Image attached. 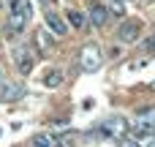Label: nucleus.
<instances>
[{"label": "nucleus", "mask_w": 155, "mask_h": 147, "mask_svg": "<svg viewBox=\"0 0 155 147\" xmlns=\"http://www.w3.org/2000/svg\"><path fill=\"white\" fill-rule=\"evenodd\" d=\"M76 63H79V68H82V71L93 74V71H98V68H101L104 55H101V49H98L95 44H84V46L79 49V55H76Z\"/></svg>", "instance_id": "f257e3e1"}, {"label": "nucleus", "mask_w": 155, "mask_h": 147, "mask_svg": "<svg viewBox=\"0 0 155 147\" xmlns=\"http://www.w3.org/2000/svg\"><path fill=\"white\" fill-rule=\"evenodd\" d=\"M139 35H142V25H139L136 19L120 22V27H117V33H114V38H117L120 44H136Z\"/></svg>", "instance_id": "f03ea898"}, {"label": "nucleus", "mask_w": 155, "mask_h": 147, "mask_svg": "<svg viewBox=\"0 0 155 147\" xmlns=\"http://www.w3.org/2000/svg\"><path fill=\"white\" fill-rule=\"evenodd\" d=\"M27 14L25 11H16V8H11V14H8V22H5V35L8 38H14V35H19L25 27H27Z\"/></svg>", "instance_id": "7ed1b4c3"}, {"label": "nucleus", "mask_w": 155, "mask_h": 147, "mask_svg": "<svg viewBox=\"0 0 155 147\" xmlns=\"http://www.w3.org/2000/svg\"><path fill=\"white\" fill-rule=\"evenodd\" d=\"M14 63H16L19 74H30L33 65H35V49L33 46H19L16 55H14Z\"/></svg>", "instance_id": "20e7f679"}, {"label": "nucleus", "mask_w": 155, "mask_h": 147, "mask_svg": "<svg viewBox=\"0 0 155 147\" xmlns=\"http://www.w3.org/2000/svg\"><path fill=\"white\" fill-rule=\"evenodd\" d=\"M131 134H134V139H153L155 136V117H142L139 123H134L131 125Z\"/></svg>", "instance_id": "39448f33"}, {"label": "nucleus", "mask_w": 155, "mask_h": 147, "mask_svg": "<svg viewBox=\"0 0 155 147\" xmlns=\"http://www.w3.org/2000/svg\"><path fill=\"white\" fill-rule=\"evenodd\" d=\"M44 19H46V27H49V30H52L57 38H63V35L68 33V22H65V19H63L57 11H52V8H49V11L44 14Z\"/></svg>", "instance_id": "423d86ee"}, {"label": "nucleus", "mask_w": 155, "mask_h": 147, "mask_svg": "<svg viewBox=\"0 0 155 147\" xmlns=\"http://www.w3.org/2000/svg\"><path fill=\"white\" fill-rule=\"evenodd\" d=\"M109 16H112V14H109V8H106V5H101V3H93V5H90V11H87V19H90V25H93L95 30H98V27H104V25L109 22Z\"/></svg>", "instance_id": "0eeeda50"}, {"label": "nucleus", "mask_w": 155, "mask_h": 147, "mask_svg": "<svg viewBox=\"0 0 155 147\" xmlns=\"http://www.w3.org/2000/svg\"><path fill=\"white\" fill-rule=\"evenodd\" d=\"M25 95V87L19 82H5L0 85V101H19Z\"/></svg>", "instance_id": "6e6552de"}, {"label": "nucleus", "mask_w": 155, "mask_h": 147, "mask_svg": "<svg viewBox=\"0 0 155 147\" xmlns=\"http://www.w3.org/2000/svg\"><path fill=\"white\" fill-rule=\"evenodd\" d=\"M65 22H68L71 27H76V30H84L87 14H84V11H76V8H68V11H65Z\"/></svg>", "instance_id": "1a4fd4ad"}, {"label": "nucleus", "mask_w": 155, "mask_h": 147, "mask_svg": "<svg viewBox=\"0 0 155 147\" xmlns=\"http://www.w3.org/2000/svg\"><path fill=\"white\" fill-rule=\"evenodd\" d=\"M44 85H46V87H60V85H63V71H57V68L46 71V76H44Z\"/></svg>", "instance_id": "9d476101"}, {"label": "nucleus", "mask_w": 155, "mask_h": 147, "mask_svg": "<svg viewBox=\"0 0 155 147\" xmlns=\"http://www.w3.org/2000/svg\"><path fill=\"white\" fill-rule=\"evenodd\" d=\"M33 147H54V136L52 134H38V136H33Z\"/></svg>", "instance_id": "9b49d317"}, {"label": "nucleus", "mask_w": 155, "mask_h": 147, "mask_svg": "<svg viewBox=\"0 0 155 147\" xmlns=\"http://www.w3.org/2000/svg\"><path fill=\"white\" fill-rule=\"evenodd\" d=\"M54 147H76L74 145V134H63V136H54Z\"/></svg>", "instance_id": "f8f14e48"}, {"label": "nucleus", "mask_w": 155, "mask_h": 147, "mask_svg": "<svg viewBox=\"0 0 155 147\" xmlns=\"http://www.w3.org/2000/svg\"><path fill=\"white\" fill-rule=\"evenodd\" d=\"M109 14H112V16H123V14H125V3H123V0L109 3Z\"/></svg>", "instance_id": "ddd939ff"}, {"label": "nucleus", "mask_w": 155, "mask_h": 147, "mask_svg": "<svg viewBox=\"0 0 155 147\" xmlns=\"http://www.w3.org/2000/svg\"><path fill=\"white\" fill-rule=\"evenodd\" d=\"M117 147H144V145H142L139 139H134V136H131V139H120V145H117Z\"/></svg>", "instance_id": "4468645a"}, {"label": "nucleus", "mask_w": 155, "mask_h": 147, "mask_svg": "<svg viewBox=\"0 0 155 147\" xmlns=\"http://www.w3.org/2000/svg\"><path fill=\"white\" fill-rule=\"evenodd\" d=\"M144 147H155V136H153V139H147V142H144Z\"/></svg>", "instance_id": "2eb2a0df"}, {"label": "nucleus", "mask_w": 155, "mask_h": 147, "mask_svg": "<svg viewBox=\"0 0 155 147\" xmlns=\"http://www.w3.org/2000/svg\"><path fill=\"white\" fill-rule=\"evenodd\" d=\"M153 46H155V41H153Z\"/></svg>", "instance_id": "dca6fc26"}, {"label": "nucleus", "mask_w": 155, "mask_h": 147, "mask_svg": "<svg viewBox=\"0 0 155 147\" xmlns=\"http://www.w3.org/2000/svg\"><path fill=\"white\" fill-rule=\"evenodd\" d=\"M153 90H155V85H153Z\"/></svg>", "instance_id": "f3484780"}]
</instances>
